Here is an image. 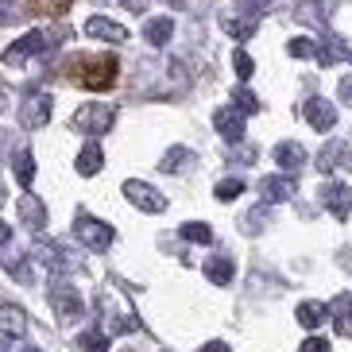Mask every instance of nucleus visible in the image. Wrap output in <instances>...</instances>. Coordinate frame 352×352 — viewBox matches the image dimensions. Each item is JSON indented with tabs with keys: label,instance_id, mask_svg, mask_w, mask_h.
<instances>
[{
	"label": "nucleus",
	"instance_id": "obj_1",
	"mask_svg": "<svg viewBox=\"0 0 352 352\" xmlns=\"http://www.w3.org/2000/svg\"><path fill=\"white\" fill-rule=\"evenodd\" d=\"M116 74H120V63H116L113 54H78L66 63V78L74 85H82V89H113L116 85Z\"/></svg>",
	"mask_w": 352,
	"mask_h": 352
},
{
	"label": "nucleus",
	"instance_id": "obj_2",
	"mask_svg": "<svg viewBox=\"0 0 352 352\" xmlns=\"http://www.w3.org/2000/svg\"><path fill=\"white\" fill-rule=\"evenodd\" d=\"M63 39H66V32H28L23 39H16L8 51H4V63H8V66H20V63H28L32 54L54 51Z\"/></svg>",
	"mask_w": 352,
	"mask_h": 352
},
{
	"label": "nucleus",
	"instance_id": "obj_3",
	"mask_svg": "<svg viewBox=\"0 0 352 352\" xmlns=\"http://www.w3.org/2000/svg\"><path fill=\"white\" fill-rule=\"evenodd\" d=\"M74 240H78L82 248H89V252H109L113 240H116V232H113V225H104V221L82 213V217L74 221Z\"/></svg>",
	"mask_w": 352,
	"mask_h": 352
},
{
	"label": "nucleus",
	"instance_id": "obj_4",
	"mask_svg": "<svg viewBox=\"0 0 352 352\" xmlns=\"http://www.w3.org/2000/svg\"><path fill=\"white\" fill-rule=\"evenodd\" d=\"M70 124H74V132H82V135H104L116 124V109L113 104H82Z\"/></svg>",
	"mask_w": 352,
	"mask_h": 352
},
{
	"label": "nucleus",
	"instance_id": "obj_5",
	"mask_svg": "<svg viewBox=\"0 0 352 352\" xmlns=\"http://www.w3.org/2000/svg\"><path fill=\"white\" fill-rule=\"evenodd\" d=\"M51 306H54V314H58V321H78L85 314L82 294H78L70 283H63V279L51 283Z\"/></svg>",
	"mask_w": 352,
	"mask_h": 352
},
{
	"label": "nucleus",
	"instance_id": "obj_6",
	"mask_svg": "<svg viewBox=\"0 0 352 352\" xmlns=\"http://www.w3.org/2000/svg\"><path fill=\"white\" fill-rule=\"evenodd\" d=\"M54 113V97L51 94H28L20 104V124L23 128H43Z\"/></svg>",
	"mask_w": 352,
	"mask_h": 352
},
{
	"label": "nucleus",
	"instance_id": "obj_7",
	"mask_svg": "<svg viewBox=\"0 0 352 352\" xmlns=\"http://www.w3.org/2000/svg\"><path fill=\"white\" fill-rule=\"evenodd\" d=\"M124 197L132 201L135 209H144V213H163V209H166V197L159 194L155 186L140 182V178H128V182H124Z\"/></svg>",
	"mask_w": 352,
	"mask_h": 352
},
{
	"label": "nucleus",
	"instance_id": "obj_8",
	"mask_svg": "<svg viewBox=\"0 0 352 352\" xmlns=\"http://www.w3.org/2000/svg\"><path fill=\"white\" fill-rule=\"evenodd\" d=\"M35 259H39L47 271H78V259H74L63 244H54V240H39V244H35Z\"/></svg>",
	"mask_w": 352,
	"mask_h": 352
},
{
	"label": "nucleus",
	"instance_id": "obj_9",
	"mask_svg": "<svg viewBox=\"0 0 352 352\" xmlns=\"http://www.w3.org/2000/svg\"><path fill=\"white\" fill-rule=\"evenodd\" d=\"M302 116H306V124H310L314 132H329V128L337 124V109H333V101H325V97H310V101L302 104Z\"/></svg>",
	"mask_w": 352,
	"mask_h": 352
},
{
	"label": "nucleus",
	"instance_id": "obj_10",
	"mask_svg": "<svg viewBox=\"0 0 352 352\" xmlns=\"http://www.w3.org/2000/svg\"><path fill=\"white\" fill-rule=\"evenodd\" d=\"M333 8H337V0H302L298 8H294V16H298V23H306V28H325L333 16Z\"/></svg>",
	"mask_w": 352,
	"mask_h": 352
},
{
	"label": "nucleus",
	"instance_id": "obj_11",
	"mask_svg": "<svg viewBox=\"0 0 352 352\" xmlns=\"http://www.w3.org/2000/svg\"><path fill=\"white\" fill-rule=\"evenodd\" d=\"M213 128L225 135L228 144H240V140H244V113H240L236 104H232V109H217V113H213Z\"/></svg>",
	"mask_w": 352,
	"mask_h": 352
},
{
	"label": "nucleus",
	"instance_id": "obj_12",
	"mask_svg": "<svg viewBox=\"0 0 352 352\" xmlns=\"http://www.w3.org/2000/svg\"><path fill=\"white\" fill-rule=\"evenodd\" d=\"M321 206L329 209L337 221H344L349 217V206H352L349 186H341V182H325V186H321Z\"/></svg>",
	"mask_w": 352,
	"mask_h": 352
},
{
	"label": "nucleus",
	"instance_id": "obj_13",
	"mask_svg": "<svg viewBox=\"0 0 352 352\" xmlns=\"http://www.w3.org/2000/svg\"><path fill=\"white\" fill-rule=\"evenodd\" d=\"M259 194H263V201H271V206H275V201H290V197L298 194V182L290 175L263 178V182H259Z\"/></svg>",
	"mask_w": 352,
	"mask_h": 352
},
{
	"label": "nucleus",
	"instance_id": "obj_14",
	"mask_svg": "<svg viewBox=\"0 0 352 352\" xmlns=\"http://www.w3.org/2000/svg\"><path fill=\"white\" fill-rule=\"evenodd\" d=\"M85 35H94V39H101V43H124L128 39V32L116 20H109V16H94V20H85Z\"/></svg>",
	"mask_w": 352,
	"mask_h": 352
},
{
	"label": "nucleus",
	"instance_id": "obj_15",
	"mask_svg": "<svg viewBox=\"0 0 352 352\" xmlns=\"http://www.w3.org/2000/svg\"><path fill=\"white\" fill-rule=\"evenodd\" d=\"M0 333L4 337H23L28 333V314L16 302H0Z\"/></svg>",
	"mask_w": 352,
	"mask_h": 352
},
{
	"label": "nucleus",
	"instance_id": "obj_16",
	"mask_svg": "<svg viewBox=\"0 0 352 352\" xmlns=\"http://www.w3.org/2000/svg\"><path fill=\"white\" fill-rule=\"evenodd\" d=\"M20 221L32 228V232L47 228V206H43L35 194H23V197H20Z\"/></svg>",
	"mask_w": 352,
	"mask_h": 352
},
{
	"label": "nucleus",
	"instance_id": "obj_17",
	"mask_svg": "<svg viewBox=\"0 0 352 352\" xmlns=\"http://www.w3.org/2000/svg\"><path fill=\"white\" fill-rule=\"evenodd\" d=\"M337 166H352V147L349 144H325L318 155V170H337Z\"/></svg>",
	"mask_w": 352,
	"mask_h": 352
},
{
	"label": "nucleus",
	"instance_id": "obj_18",
	"mask_svg": "<svg viewBox=\"0 0 352 352\" xmlns=\"http://www.w3.org/2000/svg\"><path fill=\"white\" fill-rule=\"evenodd\" d=\"M333 329L341 333V337H352V290H344V294H337L333 298Z\"/></svg>",
	"mask_w": 352,
	"mask_h": 352
},
{
	"label": "nucleus",
	"instance_id": "obj_19",
	"mask_svg": "<svg viewBox=\"0 0 352 352\" xmlns=\"http://www.w3.org/2000/svg\"><path fill=\"white\" fill-rule=\"evenodd\" d=\"M170 35H175V20H170V16H155V20L144 23V39L151 43V47H166Z\"/></svg>",
	"mask_w": 352,
	"mask_h": 352
},
{
	"label": "nucleus",
	"instance_id": "obj_20",
	"mask_svg": "<svg viewBox=\"0 0 352 352\" xmlns=\"http://www.w3.org/2000/svg\"><path fill=\"white\" fill-rule=\"evenodd\" d=\"M271 159H275L283 170H302V163H306V147L290 144V140H287V144H279L275 151H271Z\"/></svg>",
	"mask_w": 352,
	"mask_h": 352
},
{
	"label": "nucleus",
	"instance_id": "obj_21",
	"mask_svg": "<svg viewBox=\"0 0 352 352\" xmlns=\"http://www.w3.org/2000/svg\"><path fill=\"white\" fill-rule=\"evenodd\" d=\"M341 58H352V51L344 47V39H337V35H325V43L318 47V63H321V66H333V63H341Z\"/></svg>",
	"mask_w": 352,
	"mask_h": 352
},
{
	"label": "nucleus",
	"instance_id": "obj_22",
	"mask_svg": "<svg viewBox=\"0 0 352 352\" xmlns=\"http://www.w3.org/2000/svg\"><path fill=\"white\" fill-rule=\"evenodd\" d=\"M74 166H78V175L94 178L97 170H101V166H104V155H101V147H97V144H85L82 151H78V163H74Z\"/></svg>",
	"mask_w": 352,
	"mask_h": 352
},
{
	"label": "nucleus",
	"instance_id": "obj_23",
	"mask_svg": "<svg viewBox=\"0 0 352 352\" xmlns=\"http://www.w3.org/2000/svg\"><path fill=\"white\" fill-rule=\"evenodd\" d=\"M190 163H194V151H190V147H170V151L159 159V170H163V175H178V170H186Z\"/></svg>",
	"mask_w": 352,
	"mask_h": 352
},
{
	"label": "nucleus",
	"instance_id": "obj_24",
	"mask_svg": "<svg viewBox=\"0 0 352 352\" xmlns=\"http://www.w3.org/2000/svg\"><path fill=\"white\" fill-rule=\"evenodd\" d=\"M294 318L302 321V329H318L321 321L329 318V306L325 302H302L298 310H294Z\"/></svg>",
	"mask_w": 352,
	"mask_h": 352
},
{
	"label": "nucleus",
	"instance_id": "obj_25",
	"mask_svg": "<svg viewBox=\"0 0 352 352\" xmlns=\"http://www.w3.org/2000/svg\"><path fill=\"white\" fill-rule=\"evenodd\" d=\"M232 259H225V256H213V259H206V279L209 283H217V287H228L232 283Z\"/></svg>",
	"mask_w": 352,
	"mask_h": 352
},
{
	"label": "nucleus",
	"instance_id": "obj_26",
	"mask_svg": "<svg viewBox=\"0 0 352 352\" xmlns=\"http://www.w3.org/2000/svg\"><path fill=\"white\" fill-rule=\"evenodd\" d=\"M221 28H225V35H232V39H252V35H256V16H225Z\"/></svg>",
	"mask_w": 352,
	"mask_h": 352
},
{
	"label": "nucleus",
	"instance_id": "obj_27",
	"mask_svg": "<svg viewBox=\"0 0 352 352\" xmlns=\"http://www.w3.org/2000/svg\"><path fill=\"white\" fill-rule=\"evenodd\" d=\"M12 170H16V178H20V186H32L35 182V155L28 151V147H20V151L12 155Z\"/></svg>",
	"mask_w": 352,
	"mask_h": 352
},
{
	"label": "nucleus",
	"instance_id": "obj_28",
	"mask_svg": "<svg viewBox=\"0 0 352 352\" xmlns=\"http://www.w3.org/2000/svg\"><path fill=\"white\" fill-rule=\"evenodd\" d=\"M78 344H82L85 352H109V333L94 325V329H85V333H82V341H78Z\"/></svg>",
	"mask_w": 352,
	"mask_h": 352
},
{
	"label": "nucleus",
	"instance_id": "obj_29",
	"mask_svg": "<svg viewBox=\"0 0 352 352\" xmlns=\"http://www.w3.org/2000/svg\"><path fill=\"white\" fill-rule=\"evenodd\" d=\"M182 240H190V244H209L213 240V228L201 225V221H190V225H182V232H178Z\"/></svg>",
	"mask_w": 352,
	"mask_h": 352
},
{
	"label": "nucleus",
	"instance_id": "obj_30",
	"mask_svg": "<svg viewBox=\"0 0 352 352\" xmlns=\"http://www.w3.org/2000/svg\"><path fill=\"white\" fill-rule=\"evenodd\" d=\"M28 4H32L39 16H66L74 0H28Z\"/></svg>",
	"mask_w": 352,
	"mask_h": 352
},
{
	"label": "nucleus",
	"instance_id": "obj_31",
	"mask_svg": "<svg viewBox=\"0 0 352 352\" xmlns=\"http://www.w3.org/2000/svg\"><path fill=\"white\" fill-rule=\"evenodd\" d=\"M232 101H236V109H240L244 116L259 113V101H256V94H252V89H244V85H236V89H232Z\"/></svg>",
	"mask_w": 352,
	"mask_h": 352
},
{
	"label": "nucleus",
	"instance_id": "obj_32",
	"mask_svg": "<svg viewBox=\"0 0 352 352\" xmlns=\"http://www.w3.org/2000/svg\"><path fill=\"white\" fill-rule=\"evenodd\" d=\"M217 201H232V197H240L244 194V178H225V182H217Z\"/></svg>",
	"mask_w": 352,
	"mask_h": 352
},
{
	"label": "nucleus",
	"instance_id": "obj_33",
	"mask_svg": "<svg viewBox=\"0 0 352 352\" xmlns=\"http://www.w3.org/2000/svg\"><path fill=\"white\" fill-rule=\"evenodd\" d=\"M287 51L294 54V58H318V43L314 39H290Z\"/></svg>",
	"mask_w": 352,
	"mask_h": 352
},
{
	"label": "nucleus",
	"instance_id": "obj_34",
	"mask_svg": "<svg viewBox=\"0 0 352 352\" xmlns=\"http://www.w3.org/2000/svg\"><path fill=\"white\" fill-rule=\"evenodd\" d=\"M4 263H8V271H12V279L16 283H32L35 275H32V263H28V259H4Z\"/></svg>",
	"mask_w": 352,
	"mask_h": 352
},
{
	"label": "nucleus",
	"instance_id": "obj_35",
	"mask_svg": "<svg viewBox=\"0 0 352 352\" xmlns=\"http://www.w3.org/2000/svg\"><path fill=\"white\" fill-rule=\"evenodd\" d=\"M232 70H236L240 82H248L252 74H256V63H252V58H248L244 51H236V54H232Z\"/></svg>",
	"mask_w": 352,
	"mask_h": 352
},
{
	"label": "nucleus",
	"instance_id": "obj_36",
	"mask_svg": "<svg viewBox=\"0 0 352 352\" xmlns=\"http://www.w3.org/2000/svg\"><path fill=\"white\" fill-rule=\"evenodd\" d=\"M23 16V8L16 0H0V23H16Z\"/></svg>",
	"mask_w": 352,
	"mask_h": 352
},
{
	"label": "nucleus",
	"instance_id": "obj_37",
	"mask_svg": "<svg viewBox=\"0 0 352 352\" xmlns=\"http://www.w3.org/2000/svg\"><path fill=\"white\" fill-rule=\"evenodd\" d=\"M244 8H248V16H263L275 8V0H244Z\"/></svg>",
	"mask_w": 352,
	"mask_h": 352
},
{
	"label": "nucleus",
	"instance_id": "obj_38",
	"mask_svg": "<svg viewBox=\"0 0 352 352\" xmlns=\"http://www.w3.org/2000/svg\"><path fill=\"white\" fill-rule=\"evenodd\" d=\"M298 352H329V341L325 337H310V341H302Z\"/></svg>",
	"mask_w": 352,
	"mask_h": 352
},
{
	"label": "nucleus",
	"instance_id": "obj_39",
	"mask_svg": "<svg viewBox=\"0 0 352 352\" xmlns=\"http://www.w3.org/2000/svg\"><path fill=\"white\" fill-rule=\"evenodd\" d=\"M337 94H341L344 104H352V74H349V78H341V89H337Z\"/></svg>",
	"mask_w": 352,
	"mask_h": 352
},
{
	"label": "nucleus",
	"instance_id": "obj_40",
	"mask_svg": "<svg viewBox=\"0 0 352 352\" xmlns=\"http://www.w3.org/2000/svg\"><path fill=\"white\" fill-rule=\"evenodd\" d=\"M120 4H124L128 12H144L147 4H151V0H120Z\"/></svg>",
	"mask_w": 352,
	"mask_h": 352
},
{
	"label": "nucleus",
	"instance_id": "obj_41",
	"mask_svg": "<svg viewBox=\"0 0 352 352\" xmlns=\"http://www.w3.org/2000/svg\"><path fill=\"white\" fill-rule=\"evenodd\" d=\"M201 352H232V349L225 341H209V344H201Z\"/></svg>",
	"mask_w": 352,
	"mask_h": 352
},
{
	"label": "nucleus",
	"instance_id": "obj_42",
	"mask_svg": "<svg viewBox=\"0 0 352 352\" xmlns=\"http://www.w3.org/2000/svg\"><path fill=\"white\" fill-rule=\"evenodd\" d=\"M8 240H12V228L4 225V221H0V248H4V244H8Z\"/></svg>",
	"mask_w": 352,
	"mask_h": 352
},
{
	"label": "nucleus",
	"instance_id": "obj_43",
	"mask_svg": "<svg viewBox=\"0 0 352 352\" xmlns=\"http://www.w3.org/2000/svg\"><path fill=\"white\" fill-rule=\"evenodd\" d=\"M166 4H175V8H182V4H186V0H166Z\"/></svg>",
	"mask_w": 352,
	"mask_h": 352
},
{
	"label": "nucleus",
	"instance_id": "obj_44",
	"mask_svg": "<svg viewBox=\"0 0 352 352\" xmlns=\"http://www.w3.org/2000/svg\"><path fill=\"white\" fill-rule=\"evenodd\" d=\"M0 113H4V94H0Z\"/></svg>",
	"mask_w": 352,
	"mask_h": 352
},
{
	"label": "nucleus",
	"instance_id": "obj_45",
	"mask_svg": "<svg viewBox=\"0 0 352 352\" xmlns=\"http://www.w3.org/2000/svg\"><path fill=\"white\" fill-rule=\"evenodd\" d=\"M23 352H39V349H23Z\"/></svg>",
	"mask_w": 352,
	"mask_h": 352
},
{
	"label": "nucleus",
	"instance_id": "obj_46",
	"mask_svg": "<svg viewBox=\"0 0 352 352\" xmlns=\"http://www.w3.org/2000/svg\"><path fill=\"white\" fill-rule=\"evenodd\" d=\"M0 197H4V194H0Z\"/></svg>",
	"mask_w": 352,
	"mask_h": 352
}]
</instances>
